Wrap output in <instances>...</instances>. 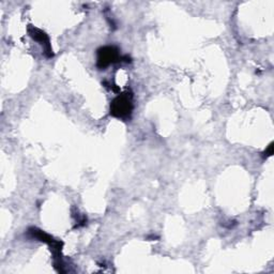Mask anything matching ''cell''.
<instances>
[{"label": "cell", "mask_w": 274, "mask_h": 274, "mask_svg": "<svg viewBox=\"0 0 274 274\" xmlns=\"http://www.w3.org/2000/svg\"><path fill=\"white\" fill-rule=\"evenodd\" d=\"M132 100L131 98L126 94L124 96H120L112 101L110 105V114L112 116L118 118H126L132 112Z\"/></svg>", "instance_id": "obj_1"}, {"label": "cell", "mask_w": 274, "mask_h": 274, "mask_svg": "<svg viewBox=\"0 0 274 274\" xmlns=\"http://www.w3.org/2000/svg\"><path fill=\"white\" fill-rule=\"evenodd\" d=\"M34 32H30V34H32V36H34V39H36V41H39L42 45H44L45 46V50H46V52H50V41H48V36L45 34L43 32H41V30L36 29V28H32ZM50 55H52L50 52Z\"/></svg>", "instance_id": "obj_3"}, {"label": "cell", "mask_w": 274, "mask_h": 274, "mask_svg": "<svg viewBox=\"0 0 274 274\" xmlns=\"http://www.w3.org/2000/svg\"><path fill=\"white\" fill-rule=\"evenodd\" d=\"M118 52L115 48H104L98 50V66L105 68L112 62H117Z\"/></svg>", "instance_id": "obj_2"}]
</instances>
